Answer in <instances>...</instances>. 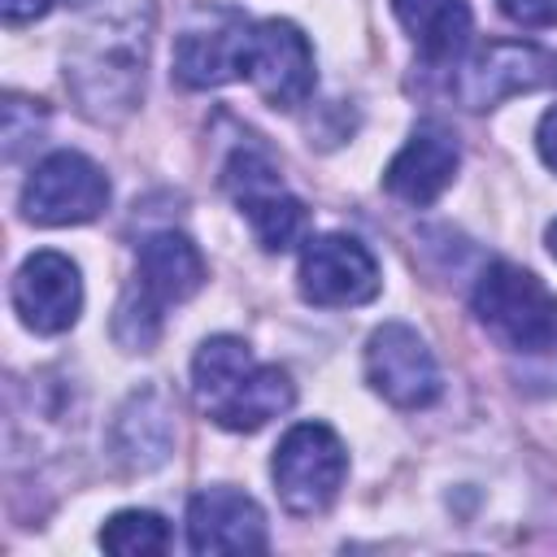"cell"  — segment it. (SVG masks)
Masks as SVG:
<instances>
[{"instance_id":"obj_1","label":"cell","mask_w":557,"mask_h":557,"mask_svg":"<svg viewBox=\"0 0 557 557\" xmlns=\"http://www.w3.org/2000/svg\"><path fill=\"white\" fill-rule=\"evenodd\" d=\"M148 61V0H104L100 13L78 30L70 52V87L96 122H117L144 91Z\"/></svg>"},{"instance_id":"obj_2","label":"cell","mask_w":557,"mask_h":557,"mask_svg":"<svg viewBox=\"0 0 557 557\" xmlns=\"http://www.w3.org/2000/svg\"><path fill=\"white\" fill-rule=\"evenodd\" d=\"M191 396L222 431H261L292 409L296 383L283 366L257 361L239 335H209L191 357Z\"/></svg>"},{"instance_id":"obj_3","label":"cell","mask_w":557,"mask_h":557,"mask_svg":"<svg viewBox=\"0 0 557 557\" xmlns=\"http://www.w3.org/2000/svg\"><path fill=\"white\" fill-rule=\"evenodd\" d=\"M205 287V257L183 231H152L135 252V278L117 305L113 335L126 352H148L161 335V313Z\"/></svg>"},{"instance_id":"obj_4","label":"cell","mask_w":557,"mask_h":557,"mask_svg":"<svg viewBox=\"0 0 557 557\" xmlns=\"http://www.w3.org/2000/svg\"><path fill=\"white\" fill-rule=\"evenodd\" d=\"M479 326L509 352L540 357L557 348V296L522 265L492 261L470 296Z\"/></svg>"},{"instance_id":"obj_5","label":"cell","mask_w":557,"mask_h":557,"mask_svg":"<svg viewBox=\"0 0 557 557\" xmlns=\"http://www.w3.org/2000/svg\"><path fill=\"white\" fill-rule=\"evenodd\" d=\"M270 474L283 509L296 518H313L331 509V500L344 487L348 474L344 440L326 422H296L270 457Z\"/></svg>"},{"instance_id":"obj_6","label":"cell","mask_w":557,"mask_h":557,"mask_svg":"<svg viewBox=\"0 0 557 557\" xmlns=\"http://www.w3.org/2000/svg\"><path fill=\"white\" fill-rule=\"evenodd\" d=\"M222 187L231 191V200L239 205V213L248 218V226L265 252H287V248L305 244L309 209L283 187V178L265 152L239 148L222 170Z\"/></svg>"},{"instance_id":"obj_7","label":"cell","mask_w":557,"mask_h":557,"mask_svg":"<svg viewBox=\"0 0 557 557\" xmlns=\"http://www.w3.org/2000/svg\"><path fill=\"white\" fill-rule=\"evenodd\" d=\"M248 35H252V22L239 9L222 0L196 4L174 39V78L183 87H222L244 78Z\"/></svg>"},{"instance_id":"obj_8","label":"cell","mask_w":557,"mask_h":557,"mask_svg":"<svg viewBox=\"0 0 557 557\" xmlns=\"http://www.w3.org/2000/svg\"><path fill=\"white\" fill-rule=\"evenodd\" d=\"M109 205L104 170L83 152H48L22 183V218L35 226H83Z\"/></svg>"},{"instance_id":"obj_9","label":"cell","mask_w":557,"mask_h":557,"mask_svg":"<svg viewBox=\"0 0 557 557\" xmlns=\"http://www.w3.org/2000/svg\"><path fill=\"white\" fill-rule=\"evenodd\" d=\"M557 83V52L527 39H492L470 52L453 74V96L466 109H492L509 96L540 91Z\"/></svg>"},{"instance_id":"obj_10","label":"cell","mask_w":557,"mask_h":557,"mask_svg":"<svg viewBox=\"0 0 557 557\" xmlns=\"http://www.w3.org/2000/svg\"><path fill=\"white\" fill-rule=\"evenodd\" d=\"M300 296L322 309H348L379 296V261L374 252L352 235H309L296 265Z\"/></svg>"},{"instance_id":"obj_11","label":"cell","mask_w":557,"mask_h":557,"mask_svg":"<svg viewBox=\"0 0 557 557\" xmlns=\"http://www.w3.org/2000/svg\"><path fill=\"white\" fill-rule=\"evenodd\" d=\"M366 383L396 409H426L444 379L426 339L405 322H383L366 339Z\"/></svg>"},{"instance_id":"obj_12","label":"cell","mask_w":557,"mask_h":557,"mask_svg":"<svg viewBox=\"0 0 557 557\" xmlns=\"http://www.w3.org/2000/svg\"><path fill=\"white\" fill-rule=\"evenodd\" d=\"M244 78L257 87V96L270 109H296V104H305L313 96V83H318L313 48H309L305 30L292 26V22H283V17L252 22Z\"/></svg>"},{"instance_id":"obj_13","label":"cell","mask_w":557,"mask_h":557,"mask_svg":"<svg viewBox=\"0 0 557 557\" xmlns=\"http://www.w3.org/2000/svg\"><path fill=\"white\" fill-rule=\"evenodd\" d=\"M13 309L26 331L61 335L83 313V278L65 252H30L13 274Z\"/></svg>"},{"instance_id":"obj_14","label":"cell","mask_w":557,"mask_h":557,"mask_svg":"<svg viewBox=\"0 0 557 557\" xmlns=\"http://www.w3.org/2000/svg\"><path fill=\"white\" fill-rule=\"evenodd\" d=\"M187 548L200 557L218 553H265L270 531L265 513L248 492L235 487H200L187 500Z\"/></svg>"},{"instance_id":"obj_15","label":"cell","mask_w":557,"mask_h":557,"mask_svg":"<svg viewBox=\"0 0 557 557\" xmlns=\"http://www.w3.org/2000/svg\"><path fill=\"white\" fill-rule=\"evenodd\" d=\"M457 165H461V148H457V135L444 126V122H418L405 139V148L387 161L383 170V187L405 200V205H431L448 191V183L457 178Z\"/></svg>"},{"instance_id":"obj_16","label":"cell","mask_w":557,"mask_h":557,"mask_svg":"<svg viewBox=\"0 0 557 557\" xmlns=\"http://www.w3.org/2000/svg\"><path fill=\"white\" fill-rule=\"evenodd\" d=\"M170 440H174V422H170V405L157 387H144L135 392L122 413H117V426H113V448L117 457L131 466V470H152L165 461L170 453Z\"/></svg>"},{"instance_id":"obj_17","label":"cell","mask_w":557,"mask_h":557,"mask_svg":"<svg viewBox=\"0 0 557 557\" xmlns=\"http://www.w3.org/2000/svg\"><path fill=\"white\" fill-rule=\"evenodd\" d=\"M396 22L413 39V48L431 61H448L470 39V4L466 0H392Z\"/></svg>"},{"instance_id":"obj_18","label":"cell","mask_w":557,"mask_h":557,"mask_svg":"<svg viewBox=\"0 0 557 557\" xmlns=\"http://www.w3.org/2000/svg\"><path fill=\"white\" fill-rule=\"evenodd\" d=\"M100 548L117 553V557H148V553H165L170 548V527L161 513L152 509H117L104 527H100Z\"/></svg>"},{"instance_id":"obj_19","label":"cell","mask_w":557,"mask_h":557,"mask_svg":"<svg viewBox=\"0 0 557 557\" xmlns=\"http://www.w3.org/2000/svg\"><path fill=\"white\" fill-rule=\"evenodd\" d=\"M500 13L518 26H557V0H500Z\"/></svg>"},{"instance_id":"obj_20","label":"cell","mask_w":557,"mask_h":557,"mask_svg":"<svg viewBox=\"0 0 557 557\" xmlns=\"http://www.w3.org/2000/svg\"><path fill=\"white\" fill-rule=\"evenodd\" d=\"M535 148H540V157H544V165L557 174V104L540 117V126H535Z\"/></svg>"},{"instance_id":"obj_21","label":"cell","mask_w":557,"mask_h":557,"mask_svg":"<svg viewBox=\"0 0 557 557\" xmlns=\"http://www.w3.org/2000/svg\"><path fill=\"white\" fill-rule=\"evenodd\" d=\"M52 4H57V0H0V13H4L9 26H22V22L44 17Z\"/></svg>"},{"instance_id":"obj_22","label":"cell","mask_w":557,"mask_h":557,"mask_svg":"<svg viewBox=\"0 0 557 557\" xmlns=\"http://www.w3.org/2000/svg\"><path fill=\"white\" fill-rule=\"evenodd\" d=\"M544 239H548V252H553V261H557V222H548V231H544Z\"/></svg>"}]
</instances>
